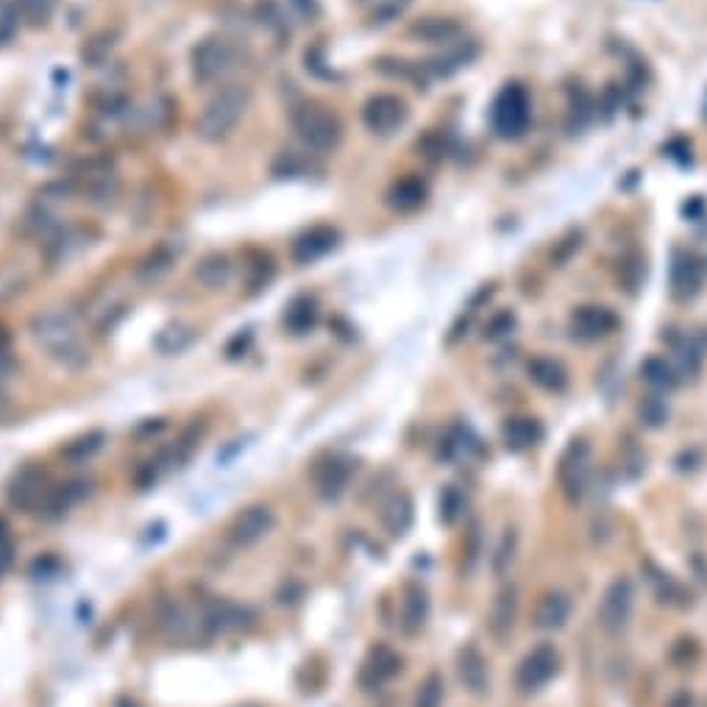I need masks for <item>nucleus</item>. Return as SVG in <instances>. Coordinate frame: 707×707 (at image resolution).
I'll return each mask as SVG.
<instances>
[{
  "mask_svg": "<svg viewBox=\"0 0 707 707\" xmlns=\"http://www.w3.org/2000/svg\"><path fill=\"white\" fill-rule=\"evenodd\" d=\"M31 337L53 362L65 368H81L87 362V346L76 315L67 309H45L31 318Z\"/></svg>",
  "mask_w": 707,
  "mask_h": 707,
  "instance_id": "obj_1",
  "label": "nucleus"
},
{
  "mask_svg": "<svg viewBox=\"0 0 707 707\" xmlns=\"http://www.w3.org/2000/svg\"><path fill=\"white\" fill-rule=\"evenodd\" d=\"M248 98H251V95H248V87H243V84H226L223 90L215 92V95L204 103V109H201V115H198V123H195L198 134L209 142L226 140V137L237 129L240 117L245 115Z\"/></svg>",
  "mask_w": 707,
  "mask_h": 707,
  "instance_id": "obj_2",
  "label": "nucleus"
},
{
  "mask_svg": "<svg viewBox=\"0 0 707 707\" xmlns=\"http://www.w3.org/2000/svg\"><path fill=\"white\" fill-rule=\"evenodd\" d=\"M290 120H293V131H296L298 140L315 154H326V151L337 148V142L343 137V126H340L337 115L321 103H301L293 109Z\"/></svg>",
  "mask_w": 707,
  "mask_h": 707,
  "instance_id": "obj_3",
  "label": "nucleus"
},
{
  "mask_svg": "<svg viewBox=\"0 0 707 707\" xmlns=\"http://www.w3.org/2000/svg\"><path fill=\"white\" fill-rule=\"evenodd\" d=\"M529 117H532V109H529V95L524 92V87H507V90L493 101V109H490V123H493V131L504 137V140H513V137H521L529 126Z\"/></svg>",
  "mask_w": 707,
  "mask_h": 707,
  "instance_id": "obj_4",
  "label": "nucleus"
},
{
  "mask_svg": "<svg viewBox=\"0 0 707 707\" xmlns=\"http://www.w3.org/2000/svg\"><path fill=\"white\" fill-rule=\"evenodd\" d=\"M410 117V109L407 103L401 101L399 95H390V92H379L365 101L362 106V123L368 126V131L379 134V137H387L393 131H399Z\"/></svg>",
  "mask_w": 707,
  "mask_h": 707,
  "instance_id": "obj_5",
  "label": "nucleus"
},
{
  "mask_svg": "<svg viewBox=\"0 0 707 707\" xmlns=\"http://www.w3.org/2000/svg\"><path fill=\"white\" fill-rule=\"evenodd\" d=\"M635 610V585L632 579L618 577L607 585L605 596L599 602V627L607 632H621Z\"/></svg>",
  "mask_w": 707,
  "mask_h": 707,
  "instance_id": "obj_6",
  "label": "nucleus"
},
{
  "mask_svg": "<svg viewBox=\"0 0 707 707\" xmlns=\"http://www.w3.org/2000/svg\"><path fill=\"white\" fill-rule=\"evenodd\" d=\"M557 476H560V488L568 496V502H579L588 488V479H591V446L585 440H574L568 446L563 460H560V468H557Z\"/></svg>",
  "mask_w": 707,
  "mask_h": 707,
  "instance_id": "obj_7",
  "label": "nucleus"
},
{
  "mask_svg": "<svg viewBox=\"0 0 707 707\" xmlns=\"http://www.w3.org/2000/svg\"><path fill=\"white\" fill-rule=\"evenodd\" d=\"M276 524V515L270 510L268 504H251L240 513L234 515V521L226 529V538L232 543L234 549H248L259 540L268 535L270 529Z\"/></svg>",
  "mask_w": 707,
  "mask_h": 707,
  "instance_id": "obj_8",
  "label": "nucleus"
},
{
  "mask_svg": "<svg viewBox=\"0 0 707 707\" xmlns=\"http://www.w3.org/2000/svg\"><path fill=\"white\" fill-rule=\"evenodd\" d=\"M234 62L232 45L223 37H204L193 48V73L198 81H218Z\"/></svg>",
  "mask_w": 707,
  "mask_h": 707,
  "instance_id": "obj_9",
  "label": "nucleus"
},
{
  "mask_svg": "<svg viewBox=\"0 0 707 707\" xmlns=\"http://www.w3.org/2000/svg\"><path fill=\"white\" fill-rule=\"evenodd\" d=\"M560 669V655L554 646H538L532 649L521 666H518V674H515V682L524 694H532V691H540L543 685H549L552 677Z\"/></svg>",
  "mask_w": 707,
  "mask_h": 707,
  "instance_id": "obj_10",
  "label": "nucleus"
},
{
  "mask_svg": "<svg viewBox=\"0 0 707 707\" xmlns=\"http://www.w3.org/2000/svg\"><path fill=\"white\" fill-rule=\"evenodd\" d=\"M51 485L53 482L39 465H26L23 471H17L12 485H9V504L23 513H37L39 502L45 499Z\"/></svg>",
  "mask_w": 707,
  "mask_h": 707,
  "instance_id": "obj_11",
  "label": "nucleus"
},
{
  "mask_svg": "<svg viewBox=\"0 0 707 707\" xmlns=\"http://www.w3.org/2000/svg\"><path fill=\"white\" fill-rule=\"evenodd\" d=\"M618 326L616 312L602 304H588V307H579L571 315V337L582 340V343H593V340H602V337L613 335Z\"/></svg>",
  "mask_w": 707,
  "mask_h": 707,
  "instance_id": "obj_12",
  "label": "nucleus"
},
{
  "mask_svg": "<svg viewBox=\"0 0 707 707\" xmlns=\"http://www.w3.org/2000/svg\"><path fill=\"white\" fill-rule=\"evenodd\" d=\"M340 243V232L332 226H312L304 234H298L293 243V259L298 265H312L321 257H326L329 251H335Z\"/></svg>",
  "mask_w": 707,
  "mask_h": 707,
  "instance_id": "obj_13",
  "label": "nucleus"
},
{
  "mask_svg": "<svg viewBox=\"0 0 707 707\" xmlns=\"http://www.w3.org/2000/svg\"><path fill=\"white\" fill-rule=\"evenodd\" d=\"M401 671V657L390 649V646H376L371 649L368 660L362 663L360 671V682L365 691H373V688H382L387 680H393L396 674Z\"/></svg>",
  "mask_w": 707,
  "mask_h": 707,
  "instance_id": "obj_14",
  "label": "nucleus"
},
{
  "mask_svg": "<svg viewBox=\"0 0 707 707\" xmlns=\"http://www.w3.org/2000/svg\"><path fill=\"white\" fill-rule=\"evenodd\" d=\"M457 677L465 685V691L471 694H485L490 685V671H488V660L485 655L476 649L474 643H465L457 655Z\"/></svg>",
  "mask_w": 707,
  "mask_h": 707,
  "instance_id": "obj_15",
  "label": "nucleus"
},
{
  "mask_svg": "<svg viewBox=\"0 0 707 707\" xmlns=\"http://www.w3.org/2000/svg\"><path fill=\"white\" fill-rule=\"evenodd\" d=\"M90 493V485L87 482H65V485H51L45 499L39 502L37 513L39 518L45 521H53V518H62V515L73 507L76 502H81L84 496Z\"/></svg>",
  "mask_w": 707,
  "mask_h": 707,
  "instance_id": "obj_16",
  "label": "nucleus"
},
{
  "mask_svg": "<svg viewBox=\"0 0 707 707\" xmlns=\"http://www.w3.org/2000/svg\"><path fill=\"white\" fill-rule=\"evenodd\" d=\"M568 616H571V599L563 591H546L535 605V627L543 632L563 630Z\"/></svg>",
  "mask_w": 707,
  "mask_h": 707,
  "instance_id": "obj_17",
  "label": "nucleus"
},
{
  "mask_svg": "<svg viewBox=\"0 0 707 707\" xmlns=\"http://www.w3.org/2000/svg\"><path fill=\"white\" fill-rule=\"evenodd\" d=\"M426 618H429V596L421 585H407L401 593L399 624L407 635L424 630Z\"/></svg>",
  "mask_w": 707,
  "mask_h": 707,
  "instance_id": "obj_18",
  "label": "nucleus"
},
{
  "mask_svg": "<svg viewBox=\"0 0 707 707\" xmlns=\"http://www.w3.org/2000/svg\"><path fill=\"white\" fill-rule=\"evenodd\" d=\"M410 37L421 39L426 45H451L463 37V26L451 17H424L410 28Z\"/></svg>",
  "mask_w": 707,
  "mask_h": 707,
  "instance_id": "obj_19",
  "label": "nucleus"
},
{
  "mask_svg": "<svg viewBox=\"0 0 707 707\" xmlns=\"http://www.w3.org/2000/svg\"><path fill=\"white\" fill-rule=\"evenodd\" d=\"M379 518H382V527L387 529V535H393V538H401V535H407L412 527V518H415V510H412V499L404 493V490H399V493H393L390 499H387L385 504H382V510H379Z\"/></svg>",
  "mask_w": 707,
  "mask_h": 707,
  "instance_id": "obj_20",
  "label": "nucleus"
},
{
  "mask_svg": "<svg viewBox=\"0 0 707 707\" xmlns=\"http://www.w3.org/2000/svg\"><path fill=\"white\" fill-rule=\"evenodd\" d=\"M351 463L343 457H332L323 465L315 468V488L321 493L323 499H337L343 490L348 488V479H351Z\"/></svg>",
  "mask_w": 707,
  "mask_h": 707,
  "instance_id": "obj_21",
  "label": "nucleus"
},
{
  "mask_svg": "<svg viewBox=\"0 0 707 707\" xmlns=\"http://www.w3.org/2000/svg\"><path fill=\"white\" fill-rule=\"evenodd\" d=\"M515 610H518V591H515V585H507L493 599V607H490L488 616V627L496 641H504L510 635L515 624Z\"/></svg>",
  "mask_w": 707,
  "mask_h": 707,
  "instance_id": "obj_22",
  "label": "nucleus"
},
{
  "mask_svg": "<svg viewBox=\"0 0 707 707\" xmlns=\"http://www.w3.org/2000/svg\"><path fill=\"white\" fill-rule=\"evenodd\" d=\"M426 201V184L418 176H404L387 190V206L396 212H415Z\"/></svg>",
  "mask_w": 707,
  "mask_h": 707,
  "instance_id": "obj_23",
  "label": "nucleus"
},
{
  "mask_svg": "<svg viewBox=\"0 0 707 707\" xmlns=\"http://www.w3.org/2000/svg\"><path fill=\"white\" fill-rule=\"evenodd\" d=\"M540 438H543V429H540L535 418H527V415L510 418V421L502 426V440L510 451L532 449Z\"/></svg>",
  "mask_w": 707,
  "mask_h": 707,
  "instance_id": "obj_24",
  "label": "nucleus"
},
{
  "mask_svg": "<svg viewBox=\"0 0 707 707\" xmlns=\"http://www.w3.org/2000/svg\"><path fill=\"white\" fill-rule=\"evenodd\" d=\"M527 373L535 385L549 390V393H560V390H566L568 385L566 368L557 360H552V357H535V360H529Z\"/></svg>",
  "mask_w": 707,
  "mask_h": 707,
  "instance_id": "obj_25",
  "label": "nucleus"
},
{
  "mask_svg": "<svg viewBox=\"0 0 707 707\" xmlns=\"http://www.w3.org/2000/svg\"><path fill=\"white\" fill-rule=\"evenodd\" d=\"M245 621V610L237 605H229V602H209L204 607V627L212 632H223L232 630V627H243Z\"/></svg>",
  "mask_w": 707,
  "mask_h": 707,
  "instance_id": "obj_26",
  "label": "nucleus"
},
{
  "mask_svg": "<svg viewBox=\"0 0 707 707\" xmlns=\"http://www.w3.org/2000/svg\"><path fill=\"white\" fill-rule=\"evenodd\" d=\"M195 276H198V282L204 284V287L218 290V287H223V284L232 279V262H229V257H223V254H209V257L198 262Z\"/></svg>",
  "mask_w": 707,
  "mask_h": 707,
  "instance_id": "obj_27",
  "label": "nucleus"
},
{
  "mask_svg": "<svg viewBox=\"0 0 707 707\" xmlns=\"http://www.w3.org/2000/svg\"><path fill=\"white\" fill-rule=\"evenodd\" d=\"M641 376L643 382L649 387H655V390H674V387L680 385L677 368L669 360H663V357H649V360L643 362Z\"/></svg>",
  "mask_w": 707,
  "mask_h": 707,
  "instance_id": "obj_28",
  "label": "nucleus"
},
{
  "mask_svg": "<svg viewBox=\"0 0 707 707\" xmlns=\"http://www.w3.org/2000/svg\"><path fill=\"white\" fill-rule=\"evenodd\" d=\"M476 56V45L474 42H465V39H457V42H451V45H446V51H443V56H438L435 59V65H432V70L435 73H440V76H451L454 70H460V67H465L471 59Z\"/></svg>",
  "mask_w": 707,
  "mask_h": 707,
  "instance_id": "obj_29",
  "label": "nucleus"
},
{
  "mask_svg": "<svg viewBox=\"0 0 707 707\" xmlns=\"http://www.w3.org/2000/svg\"><path fill=\"white\" fill-rule=\"evenodd\" d=\"M315 321H318V309H315L312 298H296L284 312V326L293 335H307L309 329L315 326Z\"/></svg>",
  "mask_w": 707,
  "mask_h": 707,
  "instance_id": "obj_30",
  "label": "nucleus"
},
{
  "mask_svg": "<svg viewBox=\"0 0 707 707\" xmlns=\"http://www.w3.org/2000/svg\"><path fill=\"white\" fill-rule=\"evenodd\" d=\"M193 337L195 332L190 326L173 323V326H165V329L156 335V348H159L162 354H179V351H184V348L193 343Z\"/></svg>",
  "mask_w": 707,
  "mask_h": 707,
  "instance_id": "obj_31",
  "label": "nucleus"
},
{
  "mask_svg": "<svg viewBox=\"0 0 707 707\" xmlns=\"http://www.w3.org/2000/svg\"><path fill=\"white\" fill-rule=\"evenodd\" d=\"M103 440H106L103 432H87V435H81V438L70 440L65 449H62V457L70 460V463H84V460H90L92 454H98V451L103 449Z\"/></svg>",
  "mask_w": 707,
  "mask_h": 707,
  "instance_id": "obj_32",
  "label": "nucleus"
},
{
  "mask_svg": "<svg viewBox=\"0 0 707 707\" xmlns=\"http://www.w3.org/2000/svg\"><path fill=\"white\" fill-rule=\"evenodd\" d=\"M362 3L368 9L371 23H376V26H387V23L399 20L410 6V0H362Z\"/></svg>",
  "mask_w": 707,
  "mask_h": 707,
  "instance_id": "obj_33",
  "label": "nucleus"
},
{
  "mask_svg": "<svg viewBox=\"0 0 707 707\" xmlns=\"http://www.w3.org/2000/svg\"><path fill=\"white\" fill-rule=\"evenodd\" d=\"M515 549H518V535H515V529H504L502 540H499L496 549H493V560H490L496 577H504V574L510 571L515 560Z\"/></svg>",
  "mask_w": 707,
  "mask_h": 707,
  "instance_id": "obj_34",
  "label": "nucleus"
},
{
  "mask_svg": "<svg viewBox=\"0 0 707 707\" xmlns=\"http://www.w3.org/2000/svg\"><path fill=\"white\" fill-rule=\"evenodd\" d=\"M173 259H176V254L170 251L168 245H159L156 251H151L148 257L142 259L137 273H140L142 279H159L162 273H168V268L173 265Z\"/></svg>",
  "mask_w": 707,
  "mask_h": 707,
  "instance_id": "obj_35",
  "label": "nucleus"
},
{
  "mask_svg": "<svg viewBox=\"0 0 707 707\" xmlns=\"http://www.w3.org/2000/svg\"><path fill=\"white\" fill-rule=\"evenodd\" d=\"M56 0H17V14L28 26H45L51 20Z\"/></svg>",
  "mask_w": 707,
  "mask_h": 707,
  "instance_id": "obj_36",
  "label": "nucleus"
},
{
  "mask_svg": "<svg viewBox=\"0 0 707 707\" xmlns=\"http://www.w3.org/2000/svg\"><path fill=\"white\" fill-rule=\"evenodd\" d=\"M443 694H446V691H443V677H440L438 671H432V674L421 682V688H418L415 707H443Z\"/></svg>",
  "mask_w": 707,
  "mask_h": 707,
  "instance_id": "obj_37",
  "label": "nucleus"
},
{
  "mask_svg": "<svg viewBox=\"0 0 707 707\" xmlns=\"http://www.w3.org/2000/svg\"><path fill=\"white\" fill-rule=\"evenodd\" d=\"M699 284V273H696V265L691 259H680L674 265V293L677 296H691Z\"/></svg>",
  "mask_w": 707,
  "mask_h": 707,
  "instance_id": "obj_38",
  "label": "nucleus"
},
{
  "mask_svg": "<svg viewBox=\"0 0 707 707\" xmlns=\"http://www.w3.org/2000/svg\"><path fill=\"white\" fill-rule=\"evenodd\" d=\"M641 421L646 426H652V429H657V426H663L666 421H669V407H666V401L657 399V396H652V399H646L641 404Z\"/></svg>",
  "mask_w": 707,
  "mask_h": 707,
  "instance_id": "obj_39",
  "label": "nucleus"
},
{
  "mask_svg": "<svg viewBox=\"0 0 707 707\" xmlns=\"http://www.w3.org/2000/svg\"><path fill=\"white\" fill-rule=\"evenodd\" d=\"M463 513V496L457 493V488H446L440 493V521L443 524H454Z\"/></svg>",
  "mask_w": 707,
  "mask_h": 707,
  "instance_id": "obj_40",
  "label": "nucleus"
},
{
  "mask_svg": "<svg viewBox=\"0 0 707 707\" xmlns=\"http://www.w3.org/2000/svg\"><path fill=\"white\" fill-rule=\"evenodd\" d=\"M515 329L513 312H496L488 323H485V340H502Z\"/></svg>",
  "mask_w": 707,
  "mask_h": 707,
  "instance_id": "obj_41",
  "label": "nucleus"
},
{
  "mask_svg": "<svg viewBox=\"0 0 707 707\" xmlns=\"http://www.w3.org/2000/svg\"><path fill=\"white\" fill-rule=\"evenodd\" d=\"M14 563V538L9 524L0 518V579L6 577V571L12 568Z\"/></svg>",
  "mask_w": 707,
  "mask_h": 707,
  "instance_id": "obj_42",
  "label": "nucleus"
},
{
  "mask_svg": "<svg viewBox=\"0 0 707 707\" xmlns=\"http://www.w3.org/2000/svg\"><path fill=\"white\" fill-rule=\"evenodd\" d=\"M259 12V20L265 23V26L276 28V31H284V20H282V12H279V6L273 3V0H262L257 6Z\"/></svg>",
  "mask_w": 707,
  "mask_h": 707,
  "instance_id": "obj_43",
  "label": "nucleus"
},
{
  "mask_svg": "<svg viewBox=\"0 0 707 707\" xmlns=\"http://www.w3.org/2000/svg\"><path fill=\"white\" fill-rule=\"evenodd\" d=\"M12 368H14L12 346H9V337L0 332V376H9Z\"/></svg>",
  "mask_w": 707,
  "mask_h": 707,
  "instance_id": "obj_44",
  "label": "nucleus"
},
{
  "mask_svg": "<svg viewBox=\"0 0 707 707\" xmlns=\"http://www.w3.org/2000/svg\"><path fill=\"white\" fill-rule=\"evenodd\" d=\"M290 6H293V12L298 14V17H304V20H315L318 17V0H290Z\"/></svg>",
  "mask_w": 707,
  "mask_h": 707,
  "instance_id": "obj_45",
  "label": "nucleus"
},
{
  "mask_svg": "<svg viewBox=\"0 0 707 707\" xmlns=\"http://www.w3.org/2000/svg\"><path fill=\"white\" fill-rule=\"evenodd\" d=\"M115 707H140L137 702H131V699H117Z\"/></svg>",
  "mask_w": 707,
  "mask_h": 707,
  "instance_id": "obj_46",
  "label": "nucleus"
},
{
  "mask_svg": "<svg viewBox=\"0 0 707 707\" xmlns=\"http://www.w3.org/2000/svg\"><path fill=\"white\" fill-rule=\"evenodd\" d=\"M3 385H6V376H0V404L6 401V387Z\"/></svg>",
  "mask_w": 707,
  "mask_h": 707,
  "instance_id": "obj_47",
  "label": "nucleus"
}]
</instances>
